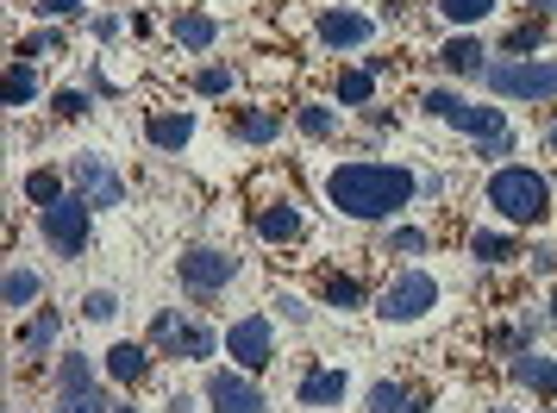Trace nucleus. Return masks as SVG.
Instances as JSON below:
<instances>
[{"instance_id": "nucleus-1", "label": "nucleus", "mask_w": 557, "mask_h": 413, "mask_svg": "<svg viewBox=\"0 0 557 413\" xmlns=\"http://www.w3.org/2000/svg\"><path fill=\"white\" fill-rule=\"evenodd\" d=\"M326 195L351 220H395L420 195V176L401 170V163H338L326 176Z\"/></svg>"}, {"instance_id": "nucleus-2", "label": "nucleus", "mask_w": 557, "mask_h": 413, "mask_svg": "<svg viewBox=\"0 0 557 413\" xmlns=\"http://www.w3.org/2000/svg\"><path fill=\"white\" fill-rule=\"evenodd\" d=\"M488 206L502 220H513V226H539L552 213V182L539 170H527V163H507V170L488 176Z\"/></svg>"}, {"instance_id": "nucleus-3", "label": "nucleus", "mask_w": 557, "mask_h": 413, "mask_svg": "<svg viewBox=\"0 0 557 413\" xmlns=\"http://www.w3.org/2000/svg\"><path fill=\"white\" fill-rule=\"evenodd\" d=\"M482 88L502 95V101H557V63L545 57H507L482 70Z\"/></svg>"}, {"instance_id": "nucleus-4", "label": "nucleus", "mask_w": 557, "mask_h": 413, "mask_svg": "<svg viewBox=\"0 0 557 413\" xmlns=\"http://www.w3.org/2000/svg\"><path fill=\"white\" fill-rule=\"evenodd\" d=\"M432 113V120H445V126H457L463 138H502L507 132V120H502V107H476V101H457L451 88H432L426 101H420Z\"/></svg>"}, {"instance_id": "nucleus-5", "label": "nucleus", "mask_w": 557, "mask_h": 413, "mask_svg": "<svg viewBox=\"0 0 557 413\" xmlns=\"http://www.w3.org/2000/svg\"><path fill=\"white\" fill-rule=\"evenodd\" d=\"M38 233L51 238L57 258H82L88 251V233H95L88 226V201L82 195H63L57 206H38Z\"/></svg>"}, {"instance_id": "nucleus-6", "label": "nucleus", "mask_w": 557, "mask_h": 413, "mask_svg": "<svg viewBox=\"0 0 557 413\" xmlns=\"http://www.w3.org/2000/svg\"><path fill=\"white\" fill-rule=\"evenodd\" d=\"M176 276H182V288H188L195 301H213L220 288H232V276H238V258H232V251H213V245H195V251H182Z\"/></svg>"}, {"instance_id": "nucleus-7", "label": "nucleus", "mask_w": 557, "mask_h": 413, "mask_svg": "<svg viewBox=\"0 0 557 413\" xmlns=\"http://www.w3.org/2000/svg\"><path fill=\"white\" fill-rule=\"evenodd\" d=\"M438 308V283H432L426 270H407V276H395V283L382 288V320H395V326H407V320H420V313Z\"/></svg>"}, {"instance_id": "nucleus-8", "label": "nucleus", "mask_w": 557, "mask_h": 413, "mask_svg": "<svg viewBox=\"0 0 557 413\" xmlns=\"http://www.w3.org/2000/svg\"><path fill=\"white\" fill-rule=\"evenodd\" d=\"M70 182H76V195L88 206H120L126 201V182H120V170H113L101 151H82L76 163H70Z\"/></svg>"}, {"instance_id": "nucleus-9", "label": "nucleus", "mask_w": 557, "mask_h": 413, "mask_svg": "<svg viewBox=\"0 0 557 413\" xmlns=\"http://www.w3.org/2000/svg\"><path fill=\"white\" fill-rule=\"evenodd\" d=\"M226 351L232 363L245 370V376H257V370H270V358H276V338H270V320L263 313H245L238 326L226 333Z\"/></svg>"}, {"instance_id": "nucleus-10", "label": "nucleus", "mask_w": 557, "mask_h": 413, "mask_svg": "<svg viewBox=\"0 0 557 413\" xmlns=\"http://www.w3.org/2000/svg\"><path fill=\"white\" fill-rule=\"evenodd\" d=\"M207 408L213 413H270V401H263V388L245 370H213L207 376Z\"/></svg>"}, {"instance_id": "nucleus-11", "label": "nucleus", "mask_w": 557, "mask_h": 413, "mask_svg": "<svg viewBox=\"0 0 557 413\" xmlns=\"http://www.w3.org/2000/svg\"><path fill=\"white\" fill-rule=\"evenodd\" d=\"M151 345L163 351V358H182V363H195V358H213V333H207V326H182L176 313H157V326H151Z\"/></svg>"}, {"instance_id": "nucleus-12", "label": "nucleus", "mask_w": 557, "mask_h": 413, "mask_svg": "<svg viewBox=\"0 0 557 413\" xmlns=\"http://www.w3.org/2000/svg\"><path fill=\"white\" fill-rule=\"evenodd\" d=\"M370 38H376V20L370 13H357V7H326L320 13V45H332V51H357Z\"/></svg>"}, {"instance_id": "nucleus-13", "label": "nucleus", "mask_w": 557, "mask_h": 413, "mask_svg": "<svg viewBox=\"0 0 557 413\" xmlns=\"http://www.w3.org/2000/svg\"><path fill=\"white\" fill-rule=\"evenodd\" d=\"M507 376L520 388H532V395H552L557 401V358H539V351H520V358L507 363Z\"/></svg>"}, {"instance_id": "nucleus-14", "label": "nucleus", "mask_w": 557, "mask_h": 413, "mask_svg": "<svg viewBox=\"0 0 557 413\" xmlns=\"http://www.w3.org/2000/svg\"><path fill=\"white\" fill-rule=\"evenodd\" d=\"M107 376H113V383H145V376H151V345H113V351H107Z\"/></svg>"}, {"instance_id": "nucleus-15", "label": "nucleus", "mask_w": 557, "mask_h": 413, "mask_svg": "<svg viewBox=\"0 0 557 413\" xmlns=\"http://www.w3.org/2000/svg\"><path fill=\"white\" fill-rule=\"evenodd\" d=\"M345 401V370H307L301 376V408H338Z\"/></svg>"}, {"instance_id": "nucleus-16", "label": "nucleus", "mask_w": 557, "mask_h": 413, "mask_svg": "<svg viewBox=\"0 0 557 413\" xmlns=\"http://www.w3.org/2000/svg\"><path fill=\"white\" fill-rule=\"evenodd\" d=\"M188 138H195V120H188V113H151V145L157 151L182 157L188 151Z\"/></svg>"}, {"instance_id": "nucleus-17", "label": "nucleus", "mask_w": 557, "mask_h": 413, "mask_svg": "<svg viewBox=\"0 0 557 413\" xmlns=\"http://www.w3.org/2000/svg\"><path fill=\"white\" fill-rule=\"evenodd\" d=\"M438 63H445L451 76H476V82H482V70H488V57H482V38H451V45L438 51Z\"/></svg>"}, {"instance_id": "nucleus-18", "label": "nucleus", "mask_w": 557, "mask_h": 413, "mask_svg": "<svg viewBox=\"0 0 557 413\" xmlns=\"http://www.w3.org/2000/svg\"><path fill=\"white\" fill-rule=\"evenodd\" d=\"M257 233L270 238V245H295V238H301V213H295L288 201L263 206V213H257Z\"/></svg>"}, {"instance_id": "nucleus-19", "label": "nucleus", "mask_w": 557, "mask_h": 413, "mask_svg": "<svg viewBox=\"0 0 557 413\" xmlns=\"http://www.w3.org/2000/svg\"><path fill=\"white\" fill-rule=\"evenodd\" d=\"M57 326H63V320H57V308H38V313L26 320V326H20V351L45 358V351L57 345Z\"/></svg>"}, {"instance_id": "nucleus-20", "label": "nucleus", "mask_w": 557, "mask_h": 413, "mask_svg": "<svg viewBox=\"0 0 557 413\" xmlns=\"http://www.w3.org/2000/svg\"><path fill=\"white\" fill-rule=\"evenodd\" d=\"M232 132H238L245 145H270V138L282 132V113H276V107H251V113H238V120H232Z\"/></svg>"}, {"instance_id": "nucleus-21", "label": "nucleus", "mask_w": 557, "mask_h": 413, "mask_svg": "<svg viewBox=\"0 0 557 413\" xmlns=\"http://www.w3.org/2000/svg\"><path fill=\"white\" fill-rule=\"evenodd\" d=\"M220 38V20L213 13H176V45L182 51H207Z\"/></svg>"}, {"instance_id": "nucleus-22", "label": "nucleus", "mask_w": 557, "mask_h": 413, "mask_svg": "<svg viewBox=\"0 0 557 413\" xmlns=\"http://www.w3.org/2000/svg\"><path fill=\"white\" fill-rule=\"evenodd\" d=\"M370 413H426L420 395H407L401 383H376L370 388Z\"/></svg>"}, {"instance_id": "nucleus-23", "label": "nucleus", "mask_w": 557, "mask_h": 413, "mask_svg": "<svg viewBox=\"0 0 557 413\" xmlns=\"http://www.w3.org/2000/svg\"><path fill=\"white\" fill-rule=\"evenodd\" d=\"M32 101H38V70L26 57H13L7 63V107H32Z\"/></svg>"}, {"instance_id": "nucleus-24", "label": "nucleus", "mask_w": 557, "mask_h": 413, "mask_svg": "<svg viewBox=\"0 0 557 413\" xmlns=\"http://www.w3.org/2000/svg\"><path fill=\"white\" fill-rule=\"evenodd\" d=\"M51 413H113V401H107L101 388L88 383V388H63V395H57V408Z\"/></svg>"}, {"instance_id": "nucleus-25", "label": "nucleus", "mask_w": 557, "mask_h": 413, "mask_svg": "<svg viewBox=\"0 0 557 413\" xmlns=\"http://www.w3.org/2000/svg\"><path fill=\"white\" fill-rule=\"evenodd\" d=\"M338 101L345 107H370L376 101V76H370V70H345V76H338Z\"/></svg>"}, {"instance_id": "nucleus-26", "label": "nucleus", "mask_w": 557, "mask_h": 413, "mask_svg": "<svg viewBox=\"0 0 557 413\" xmlns=\"http://www.w3.org/2000/svg\"><path fill=\"white\" fill-rule=\"evenodd\" d=\"M295 126H301L307 138H332V132H338V113L320 107V101H307V107H295Z\"/></svg>"}, {"instance_id": "nucleus-27", "label": "nucleus", "mask_w": 557, "mask_h": 413, "mask_svg": "<svg viewBox=\"0 0 557 413\" xmlns=\"http://www.w3.org/2000/svg\"><path fill=\"white\" fill-rule=\"evenodd\" d=\"M38 295H45L38 270H7V308H32Z\"/></svg>"}, {"instance_id": "nucleus-28", "label": "nucleus", "mask_w": 557, "mask_h": 413, "mask_svg": "<svg viewBox=\"0 0 557 413\" xmlns=\"http://www.w3.org/2000/svg\"><path fill=\"white\" fill-rule=\"evenodd\" d=\"M432 7H438L451 26H476V20H488V13H495V0H432Z\"/></svg>"}, {"instance_id": "nucleus-29", "label": "nucleus", "mask_w": 557, "mask_h": 413, "mask_svg": "<svg viewBox=\"0 0 557 413\" xmlns=\"http://www.w3.org/2000/svg\"><path fill=\"white\" fill-rule=\"evenodd\" d=\"M470 251H476L482 263H507V258H520V245H513L507 233H476V238H470Z\"/></svg>"}, {"instance_id": "nucleus-30", "label": "nucleus", "mask_w": 557, "mask_h": 413, "mask_svg": "<svg viewBox=\"0 0 557 413\" xmlns=\"http://www.w3.org/2000/svg\"><path fill=\"white\" fill-rule=\"evenodd\" d=\"M26 201L32 206H57V201H63V182H57L51 170H32V176H26Z\"/></svg>"}, {"instance_id": "nucleus-31", "label": "nucleus", "mask_w": 557, "mask_h": 413, "mask_svg": "<svg viewBox=\"0 0 557 413\" xmlns=\"http://www.w3.org/2000/svg\"><path fill=\"white\" fill-rule=\"evenodd\" d=\"M320 295H326V308H363V288H357L351 276H326Z\"/></svg>"}, {"instance_id": "nucleus-32", "label": "nucleus", "mask_w": 557, "mask_h": 413, "mask_svg": "<svg viewBox=\"0 0 557 413\" xmlns=\"http://www.w3.org/2000/svg\"><path fill=\"white\" fill-rule=\"evenodd\" d=\"M88 376H95V363L82 358V351H70V358L57 363V388H88Z\"/></svg>"}, {"instance_id": "nucleus-33", "label": "nucleus", "mask_w": 557, "mask_h": 413, "mask_svg": "<svg viewBox=\"0 0 557 413\" xmlns=\"http://www.w3.org/2000/svg\"><path fill=\"white\" fill-rule=\"evenodd\" d=\"M195 88L201 95H232V70L226 63H207V70H195Z\"/></svg>"}, {"instance_id": "nucleus-34", "label": "nucleus", "mask_w": 557, "mask_h": 413, "mask_svg": "<svg viewBox=\"0 0 557 413\" xmlns=\"http://www.w3.org/2000/svg\"><path fill=\"white\" fill-rule=\"evenodd\" d=\"M539 38H545V26H539V20H527V26L507 32V51H513V57H520V51H539Z\"/></svg>"}, {"instance_id": "nucleus-35", "label": "nucleus", "mask_w": 557, "mask_h": 413, "mask_svg": "<svg viewBox=\"0 0 557 413\" xmlns=\"http://www.w3.org/2000/svg\"><path fill=\"white\" fill-rule=\"evenodd\" d=\"M432 238L426 233H413V226H401V233H388V251H401V258H420Z\"/></svg>"}, {"instance_id": "nucleus-36", "label": "nucleus", "mask_w": 557, "mask_h": 413, "mask_svg": "<svg viewBox=\"0 0 557 413\" xmlns=\"http://www.w3.org/2000/svg\"><path fill=\"white\" fill-rule=\"evenodd\" d=\"M88 95H82V88H63V95H57V113H63V120H82V113H88Z\"/></svg>"}, {"instance_id": "nucleus-37", "label": "nucleus", "mask_w": 557, "mask_h": 413, "mask_svg": "<svg viewBox=\"0 0 557 413\" xmlns=\"http://www.w3.org/2000/svg\"><path fill=\"white\" fill-rule=\"evenodd\" d=\"M82 313H88V320H113V313H120V301H113L107 288H95V295L82 301Z\"/></svg>"}, {"instance_id": "nucleus-38", "label": "nucleus", "mask_w": 557, "mask_h": 413, "mask_svg": "<svg viewBox=\"0 0 557 413\" xmlns=\"http://www.w3.org/2000/svg\"><path fill=\"white\" fill-rule=\"evenodd\" d=\"M38 13H45V20H76L82 0H38Z\"/></svg>"}, {"instance_id": "nucleus-39", "label": "nucleus", "mask_w": 557, "mask_h": 413, "mask_svg": "<svg viewBox=\"0 0 557 413\" xmlns=\"http://www.w3.org/2000/svg\"><path fill=\"white\" fill-rule=\"evenodd\" d=\"M476 151L482 157H513V132H502V138H482Z\"/></svg>"}, {"instance_id": "nucleus-40", "label": "nucleus", "mask_w": 557, "mask_h": 413, "mask_svg": "<svg viewBox=\"0 0 557 413\" xmlns=\"http://www.w3.org/2000/svg\"><path fill=\"white\" fill-rule=\"evenodd\" d=\"M276 308H282V313H288V320H307V301H301V295H282Z\"/></svg>"}, {"instance_id": "nucleus-41", "label": "nucleus", "mask_w": 557, "mask_h": 413, "mask_svg": "<svg viewBox=\"0 0 557 413\" xmlns=\"http://www.w3.org/2000/svg\"><path fill=\"white\" fill-rule=\"evenodd\" d=\"M527 7H539V13H557V0H527Z\"/></svg>"}, {"instance_id": "nucleus-42", "label": "nucleus", "mask_w": 557, "mask_h": 413, "mask_svg": "<svg viewBox=\"0 0 557 413\" xmlns=\"http://www.w3.org/2000/svg\"><path fill=\"white\" fill-rule=\"evenodd\" d=\"M552 151H557V126H552Z\"/></svg>"}, {"instance_id": "nucleus-43", "label": "nucleus", "mask_w": 557, "mask_h": 413, "mask_svg": "<svg viewBox=\"0 0 557 413\" xmlns=\"http://www.w3.org/2000/svg\"><path fill=\"white\" fill-rule=\"evenodd\" d=\"M552 320H557V295H552Z\"/></svg>"}, {"instance_id": "nucleus-44", "label": "nucleus", "mask_w": 557, "mask_h": 413, "mask_svg": "<svg viewBox=\"0 0 557 413\" xmlns=\"http://www.w3.org/2000/svg\"><path fill=\"white\" fill-rule=\"evenodd\" d=\"M113 413H138V408H113Z\"/></svg>"}, {"instance_id": "nucleus-45", "label": "nucleus", "mask_w": 557, "mask_h": 413, "mask_svg": "<svg viewBox=\"0 0 557 413\" xmlns=\"http://www.w3.org/2000/svg\"><path fill=\"white\" fill-rule=\"evenodd\" d=\"M495 413H507V408H495Z\"/></svg>"}, {"instance_id": "nucleus-46", "label": "nucleus", "mask_w": 557, "mask_h": 413, "mask_svg": "<svg viewBox=\"0 0 557 413\" xmlns=\"http://www.w3.org/2000/svg\"><path fill=\"white\" fill-rule=\"evenodd\" d=\"M545 413H557V408H545Z\"/></svg>"}]
</instances>
